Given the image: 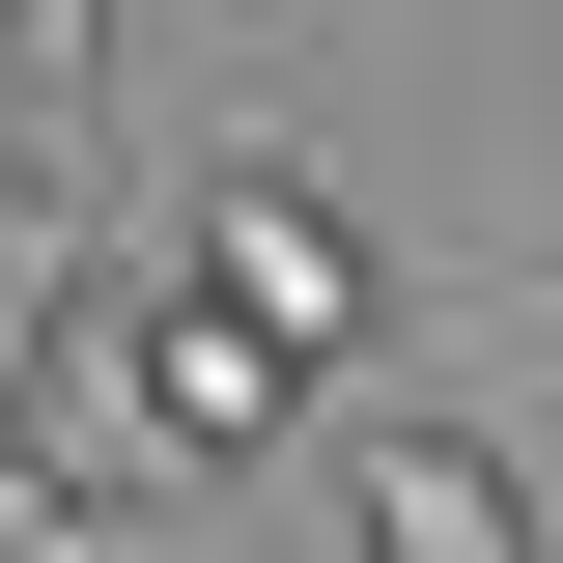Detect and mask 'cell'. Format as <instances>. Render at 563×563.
I'll return each instance as SVG.
<instances>
[{
	"mask_svg": "<svg viewBox=\"0 0 563 563\" xmlns=\"http://www.w3.org/2000/svg\"><path fill=\"white\" fill-rule=\"evenodd\" d=\"M0 113L85 169V113H113V0H0Z\"/></svg>",
	"mask_w": 563,
	"mask_h": 563,
	"instance_id": "277c9868",
	"label": "cell"
},
{
	"mask_svg": "<svg viewBox=\"0 0 563 563\" xmlns=\"http://www.w3.org/2000/svg\"><path fill=\"white\" fill-rule=\"evenodd\" d=\"M85 395L141 422V479H254V451H310V422H339L310 366H254V339H225V310H141V339L85 366Z\"/></svg>",
	"mask_w": 563,
	"mask_h": 563,
	"instance_id": "7a4b0ae2",
	"label": "cell"
},
{
	"mask_svg": "<svg viewBox=\"0 0 563 563\" xmlns=\"http://www.w3.org/2000/svg\"><path fill=\"white\" fill-rule=\"evenodd\" d=\"M339 507H366V563H563L479 422H339Z\"/></svg>",
	"mask_w": 563,
	"mask_h": 563,
	"instance_id": "3957f363",
	"label": "cell"
},
{
	"mask_svg": "<svg viewBox=\"0 0 563 563\" xmlns=\"http://www.w3.org/2000/svg\"><path fill=\"white\" fill-rule=\"evenodd\" d=\"M198 310H225L254 366H310V395H366V339H395V254H366V198H339L282 113L198 141Z\"/></svg>",
	"mask_w": 563,
	"mask_h": 563,
	"instance_id": "6da1fadb",
	"label": "cell"
}]
</instances>
